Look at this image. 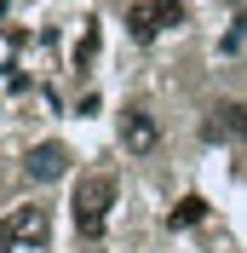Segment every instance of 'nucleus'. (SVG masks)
<instances>
[{
    "instance_id": "20e7f679",
    "label": "nucleus",
    "mask_w": 247,
    "mask_h": 253,
    "mask_svg": "<svg viewBox=\"0 0 247 253\" xmlns=\"http://www.w3.org/2000/svg\"><path fill=\"white\" fill-rule=\"evenodd\" d=\"M213 144H247V104H236V98H224V104H213L207 110V126H201Z\"/></svg>"
},
{
    "instance_id": "39448f33",
    "label": "nucleus",
    "mask_w": 247,
    "mask_h": 253,
    "mask_svg": "<svg viewBox=\"0 0 247 253\" xmlns=\"http://www.w3.org/2000/svg\"><path fill=\"white\" fill-rule=\"evenodd\" d=\"M63 167H69V150H63L58 138L23 150V178H29V184H52V178H63Z\"/></svg>"
},
{
    "instance_id": "423d86ee",
    "label": "nucleus",
    "mask_w": 247,
    "mask_h": 253,
    "mask_svg": "<svg viewBox=\"0 0 247 253\" xmlns=\"http://www.w3.org/2000/svg\"><path fill=\"white\" fill-rule=\"evenodd\" d=\"M121 144H126V156H150L155 144H161L155 115H150V110H126V115H121Z\"/></svg>"
},
{
    "instance_id": "f257e3e1",
    "label": "nucleus",
    "mask_w": 247,
    "mask_h": 253,
    "mask_svg": "<svg viewBox=\"0 0 247 253\" xmlns=\"http://www.w3.org/2000/svg\"><path fill=\"white\" fill-rule=\"evenodd\" d=\"M109 213H115V178H109V173H86V178L75 184V196H69L75 236H81V242H104Z\"/></svg>"
},
{
    "instance_id": "7ed1b4c3",
    "label": "nucleus",
    "mask_w": 247,
    "mask_h": 253,
    "mask_svg": "<svg viewBox=\"0 0 247 253\" xmlns=\"http://www.w3.org/2000/svg\"><path fill=\"white\" fill-rule=\"evenodd\" d=\"M184 23V0H132L126 6V35L132 41H155L161 29Z\"/></svg>"
},
{
    "instance_id": "f03ea898",
    "label": "nucleus",
    "mask_w": 247,
    "mask_h": 253,
    "mask_svg": "<svg viewBox=\"0 0 247 253\" xmlns=\"http://www.w3.org/2000/svg\"><path fill=\"white\" fill-rule=\"evenodd\" d=\"M52 248V213L41 202H23L0 219V253H46Z\"/></svg>"
},
{
    "instance_id": "0eeeda50",
    "label": "nucleus",
    "mask_w": 247,
    "mask_h": 253,
    "mask_svg": "<svg viewBox=\"0 0 247 253\" xmlns=\"http://www.w3.org/2000/svg\"><path fill=\"white\" fill-rule=\"evenodd\" d=\"M201 219H207V202H201V196H178L172 213H167V230H196Z\"/></svg>"
}]
</instances>
